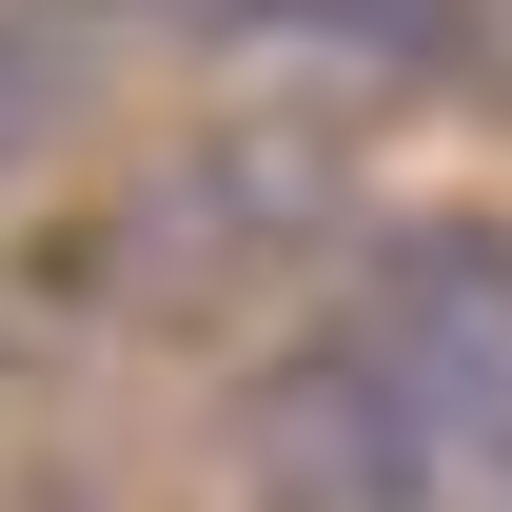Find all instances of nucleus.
<instances>
[{"label": "nucleus", "instance_id": "20e7f679", "mask_svg": "<svg viewBox=\"0 0 512 512\" xmlns=\"http://www.w3.org/2000/svg\"><path fill=\"white\" fill-rule=\"evenodd\" d=\"M79 99H99V20L79 0H0V197L79 138Z\"/></svg>", "mask_w": 512, "mask_h": 512}, {"label": "nucleus", "instance_id": "39448f33", "mask_svg": "<svg viewBox=\"0 0 512 512\" xmlns=\"http://www.w3.org/2000/svg\"><path fill=\"white\" fill-rule=\"evenodd\" d=\"M493 512H512V493H493Z\"/></svg>", "mask_w": 512, "mask_h": 512}, {"label": "nucleus", "instance_id": "f03ea898", "mask_svg": "<svg viewBox=\"0 0 512 512\" xmlns=\"http://www.w3.org/2000/svg\"><path fill=\"white\" fill-rule=\"evenodd\" d=\"M335 335L414 394L434 473L493 512V493H512V237H493V217H414V237H375Z\"/></svg>", "mask_w": 512, "mask_h": 512}, {"label": "nucleus", "instance_id": "f257e3e1", "mask_svg": "<svg viewBox=\"0 0 512 512\" xmlns=\"http://www.w3.org/2000/svg\"><path fill=\"white\" fill-rule=\"evenodd\" d=\"M316 237H335V138L256 99V119H197L178 158H138L79 217V296H119V316H237Z\"/></svg>", "mask_w": 512, "mask_h": 512}, {"label": "nucleus", "instance_id": "7ed1b4c3", "mask_svg": "<svg viewBox=\"0 0 512 512\" xmlns=\"http://www.w3.org/2000/svg\"><path fill=\"white\" fill-rule=\"evenodd\" d=\"M217 40L256 60H316V79H453L473 60V0H197Z\"/></svg>", "mask_w": 512, "mask_h": 512}]
</instances>
